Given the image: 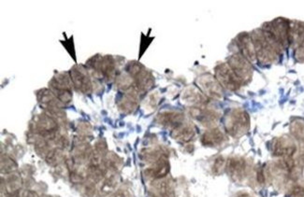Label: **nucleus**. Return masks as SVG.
Returning a JSON list of instances; mask_svg holds the SVG:
<instances>
[{"label": "nucleus", "instance_id": "20", "mask_svg": "<svg viewBox=\"0 0 304 197\" xmlns=\"http://www.w3.org/2000/svg\"><path fill=\"white\" fill-rule=\"evenodd\" d=\"M292 197H304V189L301 186H295L292 190Z\"/></svg>", "mask_w": 304, "mask_h": 197}, {"label": "nucleus", "instance_id": "11", "mask_svg": "<svg viewBox=\"0 0 304 197\" xmlns=\"http://www.w3.org/2000/svg\"><path fill=\"white\" fill-rule=\"evenodd\" d=\"M304 39V23L293 22L289 24V46L298 47Z\"/></svg>", "mask_w": 304, "mask_h": 197}, {"label": "nucleus", "instance_id": "2", "mask_svg": "<svg viewBox=\"0 0 304 197\" xmlns=\"http://www.w3.org/2000/svg\"><path fill=\"white\" fill-rule=\"evenodd\" d=\"M224 126L228 135L233 138H240L249 129L250 119L248 113L241 109L229 111L224 120Z\"/></svg>", "mask_w": 304, "mask_h": 197}, {"label": "nucleus", "instance_id": "8", "mask_svg": "<svg viewBox=\"0 0 304 197\" xmlns=\"http://www.w3.org/2000/svg\"><path fill=\"white\" fill-rule=\"evenodd\" d=\"M70 79H71L72 84L75 86L78 91L84 94H88L91 92V89H92L91 80L88 76L87 71L83 67L75 66L73 68H71Z\"/></svg>", "mask_w": 304, "mask_h": 197}, {"label": "nucleus", "instance_id": "22", "mask_svg": "<svg viewBox=\"0 0 304 197\" xmlns=\"http://www.w3.org/2000/svg\"></svg>", "mask_w": 304, "mask_h": 197}, {"label": "nucleus", "instance_id": "13", "mask_svg": "<svg viewBox=\"0 0 304 197\" xmlns=\"http://www.w3.org/2000/svg\"><path fill=\"white\" fill-rule=\"evenodd\" d=\"M225 141V135L217 128L210 129L201 137V142L205 146L214 147L222 144Z\"/></svg>", "mask_w": 304, "mask_h": 197}, {"label": "nucleus", "instance_id": "5", "mask_svg": "<svg viewBox=\"0 0 304 197\" xmlns=\"http://www.w3.org/2000/svg\"><path fill=\"white\" fill-rule=\"evenodd\" d=\"M214 77L223 89L230 92H236L243 85L227 63H220L214 67Z\"/></svg>", "mask_w": 304, "mask_h": 197}, {"label": "nucleus", "instance_id": "21", "mask_svg": "<svg viewBox=\"0 0 304 197\" xmlns=\"http://www.w3.org/2000/svg\"><path fill=\"white\" fill-rule=\"evenodd\" d=\"M239 197H250L248 195H242V196H240Z\"/></svg>", "mask_w": 304, "mask_h": 197}, {"label": "nucleus", "instance_id": "19", "mask_svg": "<svg viewBox=\"0 0 304 197\" xmlns=\"http://www.w3.org/2000/svg\"><path fill=\"white\" fill-rule=\"evenodd\" d=\"M225 168V160L223 157H219L215 161L214 163V166H213V169H214V172L215 173H221L223 171V169Z\"/></svg>", "mask_w": 304, "mask_h": 197}, {"label": "nucleus", "instance_id": "12", "mask_svg": "<svg viewBox=\"0 0 304 197\" xmlns=\"http://www.w3.org/2000/svg\"><path fill=\"white\" fill-rule=\"evenodd\" d=\"M171 136L180 142H189L195 137V129L189 124H183L182 122L173 129Z\"/></svg>", "mask_w": 304, "mask_h": 197}, {"label": "nucleus", "instance_id": "15", "mask_svg": "<svg viewBox=\"0 0 304 197\" xmlns=\"http://www.w3.org/2000/svg\"><path fill=\"white\" fill-rule=\"evenodd\" d=\"M182 114L177 113H164L159 114L158 121L166 126H173L174 128L182 123Z\"/></svg>", "mask_w": 304, "mask_h": 197}, {"label": "nucleus", "instance_id": "17", "mask_svg": "<svg viewBox=\"0 0 304 197\" xmlns=\"http://www.w3.org/2000/svg\"><path fill=\"white\" fill-rule=\"evenodd\" d=\"M37 127L43 133H53L57 130V124L51 117L44 115L38 118Z\"/></svg>", "mask_w": 304, "mask_h": 197}, {"label": "nucleus", "instance_id": "14", "mask_svg": "<svg viewBox=\"0 0 304 197\" xmlns=\"http://www.w3.org/2000/svg\"><path fill=\"white\" fill-rule=\"evenodd\" d=\"M191 114L203 124H210L217 121V114L212 111L201 110L200 108H193Z\"/></svg>", "mask_w": 304, "mask_h": 197}, {"label": "nucleus", "instance_id": "9", "mask_svg": "<svg viewBox=\"0 0 304 197\" xmlns=\"http://www.w3.org/2000/svg\"><path fill=\"white\" fill-rule=\"evenodd\" d=\"M227 169L230 177L237 180H242L245 176L246 163L241 158H232L228 161Z\"/></svg>", "mask_w": 304, "mask_h": 197}, {"label": "nucleus", "instance_id": "7", "mask_svg": "<svg viewBox=\"0 0 304 197\" xmlns=\"http://www.w3.org/2000/svg\"><path fill=\"white\" fill-rule=\"evenodd\" d=\"M236 45L239 51V55L245 58L250 63L257 62L253 40L249 33L247 32L240 33L236 38Z\"/></svg>", "mask_w": 304, "mask_h": 197}, {"label": "nucleus", "instance_id": "3", "mask_svg": "<svg viewBox=\"0 0 304 197\" xmlns=\"http://www.w3.org/2000/svg\"><path fill=\"white\" fill-rule=\"evenodd\" d=\"M127 73L132 77L134 87L138 92H146L152 89L154 80L152 74L140 63L131 62L127 66Z\"/></svg>", "mask_w": 304, "mask_h": 197}, {"label": "nucleus", "instance_id": "4", "mask_svg": "<svg viewBox=\"0 0 304 197\" xmlns=\"http://www.w3.org/2000/svg\"><path fill=\"white\" fill-rule=\"evenodd\" d=\"M227 64L233 71L242 84H248L253 78L254 69L250 62L239 54H234L228 57Z\"/></svg>", "mask_w": 304, "mask_h": 197}, {"label": "nucleus", "instance_id": "6", "mask_svg": "<svg viewBox=\"0 0 304 197\" xmlns=\"http://www.w3.org/2000/svg\"><path fill=\"white\" fill-rule=\"evenodd\" d=\"M197 84L200 91L208 97L220 99L223 97V88L219 84L215 77L210 73H204L197 79Z\"/></svg>", "mask_w": 304, "mask_h": 197}, {"label": "nucleus", "instance_id": "18", "mask_svg": "<svg viewBox=\"0 0 304 197\" xmlns=\"http://www.w3.org/2000/svg\"><path fill=\"white\" fill-rule=\"evenodd\" d=\"M295 59L297 62L304 63V41L296 48L294 54Z\"/></svg>", "mask_w": 304, "mask_h": 197}, {"label": "nucleus", "instance_id": "16", "mask_svg": "<svg viewBox=\"0 0 304 197\" xmlns=\"http://www.w3.org/2000/svg\"><path fill=\"white\" fill-rule=\"evenodd\" d=\"M182 99L191 104H202L205 102V97L202 92L196 87H188L182 94Z\"/></svg>", "mask_w": 304, "mask_h": 197}, {"label": "nucleus", "instance_id": "1", "mask_svg": "<svg viewBox=\"0 0 304 197\" xmlns=\"http://www.w3.org/2000/svg\"><path fill=\"white\" fill-rule=\"evenodd\" d=\"M257 63L262 66H269L277 61L280 54L267 40L261 28L256 29L251 34Z\"/></svg>", "mask_w": 304, "mask_h": 197}, {"label": "nucleus", "instance_id": "10", "mask_svg": "<svg viewBox=\"0 0 304 197\" xmlns=\"http://www.w3.org/2000/svg\"><path fill=\"white\" fill-rule=\"evenodd\" d=\"M274 150L276 155L289 158L294 154L296 146L291 140L287 138H282L276 141L275 144L274 146Z\"/></svg>", "mask_w": 304, "mask_h": 197}]
</instances>
